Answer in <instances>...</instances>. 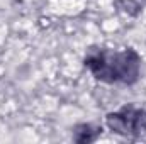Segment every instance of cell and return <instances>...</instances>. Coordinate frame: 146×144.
Listing matches in <instances>:
<instances>
[{
    "label": "cell",
    "instance_id": "cell-1",
    "mask_svg": "<svg viewBox=\"0 0 146 144\" xmlns=\"http://www.w3.org/2000/svg\"><path fill=\"white\" fill-rule=\"evenodd\" d=\"M107 124L112 131L121 134L145 132L146 131V114L136 108H124L117 114H110L107 117Z\"/></svg>",
    "mask_w": 146,
    "mask_h": 144
}]
</instances>
